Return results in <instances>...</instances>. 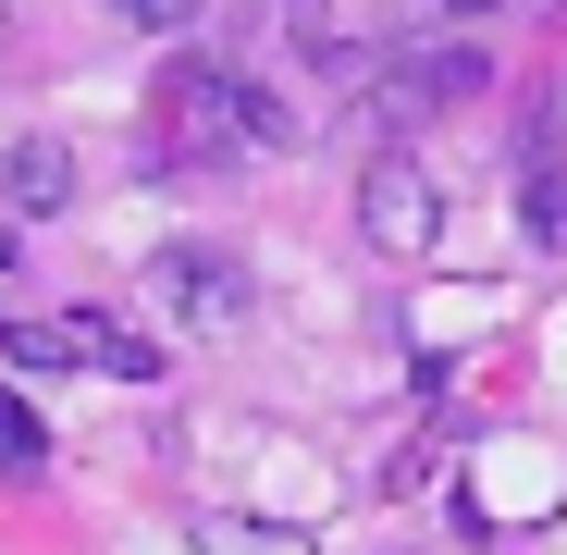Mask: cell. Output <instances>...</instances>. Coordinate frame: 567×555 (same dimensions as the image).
Here are the masks:
<instances>
[{"instance_id":"cell-1","label":"cell","mask_w":567,"mask_h":555,"mask_svg":"<svg viewBox=\"0 0 567 555\" xmlns=\"http://www.w3.org/2000/svg\"><path fill=\"white\" fill-rule=\"evenodd\" d=\"M0 358L13 370H112V383H161V346L100 321V309H25L13 333H0Z\"/></svg>"},{"instance_id":"cell-2","label":"cell","mask_w":567,"mask_h":555,"mask_svg":"<svg viewBox=\"0 0 567 555\" xmlns=\"http://www.w3.org/2000/svg\"><path fill=\"white\" fill-rule=\"evenodd\" d=\"M235 62H173L161 74V112H148V173L161 161H210V148H247V124H235Z\"/></svg>"},{"instance_id":"cell-3","label":"cell","mask_w":567,"mask_h":555,"mask_svg":"<svg viewBox=\"0 0 567 555\" xmlns=\"http://www.w3.org/2000/svg\"><path fill=\"white\" fill-rule=\"evenodd\" d=\"M148 297H161V321H185V333H235V321H247V259L173 235V247L148 259Z\"/></svg>"},{"instance_id":"cell-4","label":"cell","mask_w":567,"mask_h":555,"mask_svg":"<svg viewBox=\"0 0 567 555\" xmlns=\"http://www.w3.org/2000/svg\"><path fill=\"white\" fill-rule=\"evenodd\" d=\"M358 235L383 247V259H432V235H444V185L408 161V148H383L358 173Z\"/></svg>"},{"instance_id":"cell-5","label":"cell","mask_w":567,"mask_h":555,"mask_svg":"<svg viewBox=\"0 0 567 555\" xmlns=\"http://www.w3.org/2000/svg\"><path fill=\"white\" fill-rule=\"evenodd\" d=\"M370 74H383V86H370V100H383L395 124H420V112H444V100H482V50H468V38H420V50H383V62H370Z\"/></svg>"},{"instance_id":"cell-6","label":"cell","mask_w":567,"mask_h":555,"mask_svg":"<svg viewBox=\"0 0 567 555\" xmlns=\"http://www.w3.org/2000/svg\"><path fill=\"white\" fill-rule=\"evenodd\" d=\"M0 198H13V210H25V223H50V210H62V198H74V148H62V136H50V124H25V136H13V148H0Z\"/></svg>"},{"instance_id":"cell-7","label":"cell","mask_w":567,"mask_h":555,"mask_svg":"<svg viewBox=\"0 0 567 555\" xmlns=\"http://www.w3.org/2000/svg\"><path fill=\"white\" fill-rule=\"evenodd\" d=\"M198 555H321L297 518H247V506H210L198 518Z\"/></svg>"},{"instance_id":"cell-8","label":"cell","mask_w":567,"mask_h":555,"mask_svg":"<svg viewBox=\"0 0 567 555\" xmlns=\"http://www.w3.org/2000/svg\"><path fill=\"white\" fill-rule=\"evenodd\" d=\"M518 223H530V247H567V161L555 148H530V173H518Z\"/></svg>"},{"instance_id":"cell-9","label":"cell","mask_w":567,"mask_h":555,"mask_svg":"<svg viewBox=\"0 0 567 555\" xmlns=\"http://www.w3.org/2000/svg\"><path fill=\"white\" fill-rule=\"evenodd\" d=\"M284 38H297L309 62H333V74H358V38H346V0H284Z\"/></svg>"},{"instance_id":"cell-10","label":"cell","mask_w":567,"mask_h":555,"mask_svg":"<svg viewBox=\"0 0 567 555\" xmlns=\"http://www.w3.org/2000/svg\"><path fill=\"white\" fill-rule=\"evenodd\" d=\"M235 124H247L259 148H297V112H284V100H271V86H259V74L235 86Z\"/></svg>"},{"instance_id":"cell-11","label":"cell","mask_w":567,"mask_h":555,"mask_svg":"<svg viewBox=\"0 0 567 555\" xmlns=\"http://www.w3.org/2000/svg\"><path fill=\"white\" fill-rule=\"evenodd\" d=\"M38 456H50V444H38V408L0 395V470H38Z\"/></svg>"},{"instance_id":"cell-12","label":"cell","mask_w":567,"mask_h":555,"mask_svg":"<svg viewBox=\"0 0 567 555\" xmlns=\"http://www.w3.org/2000/svg\"><path fill=\"white\" fill-rule=\"evenodd\" d=\"M112 13H124V25H148V38H185V25L210 13V0H112Z\"/></svg>"},{"instance_id":"cell-13","label":"cell","mask_w":567,"mask_h":555,"mask_svg":"<svg viewBox=\"0 0 567 555\" xmlns=\"http://www.w3.org/2000/svg\"><path fill=\"white\" fill-rule=\"evenodd\" d=\"M444 13H456V25H482V13H494V0H444Z\"/></svg>"}]
</instances>
